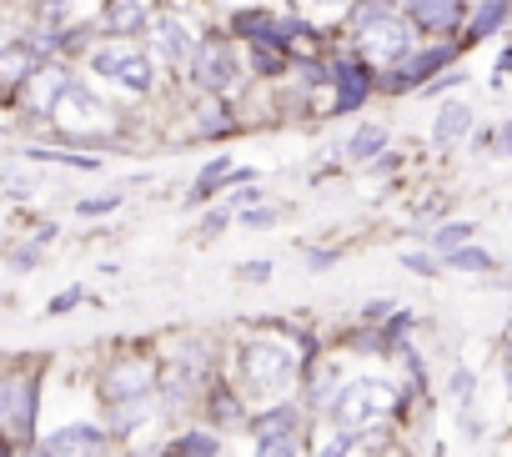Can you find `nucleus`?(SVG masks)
I'll return each instance as SVG.
<instances>
[{
  "label": "nucleus",
  "instance_id": "27",
  "mask_svg": "<svg viewBox=\"0 0 512 457\" xmlns=\"http://www.w3.org/2000/svg\"><path fill=\"white\" fill-rule=\"evenodd\" d=\"M352 442H357V432H337L332 442H322V447H317V457H347V452H352Z\"/></svg>",
  "mask_w": 512,
  "mask_h": 457
},
{
  "label": "nucleus",
  "instance_id": "39",
  "mask_svg": "<svg viewBox=\"0 0 512 457\" xmlns=\"http://www.w3.org/2000/svg\"><path fill=\"white\" fill-rule=\"evenodd\" d=\"M6 407H11V387L0 382V417H6Z\"/></svg>",
  "mask_w": 512,
  "mask_h": 457
},
{
  "label": "nucleus",
  "instance_id": "11",
  "mask_svg": "<svg viewBox=\"0 0 512 457\" xmlns=\"http://www.w3.org/2000/svg\"><path fill=\"white\" fill-rule=\"evenodd\" d=\"M106 21H111L116 36H141V31L151 26V11H146V0H111Z\"/></svg>",
  "mask_w": 512,
  "mask_h": 457
},
{
  "label": "nucleus",
  "instance_id": "22",
  "mask_svg": "<svg viewBox=\"0 0 512 457\" xmlns=\"http://www.w3.org/2000/svg\"><path fill=\"white\" fill-rule=\"evenodd\" d=\"M26 156H31V161H56V166H81V171H91V166H96L91 156H71V151H41V146H36V151H26Z\"/></svg>",
  "mask_w": 512,
  "mask_h": 457
},
{
  "label": "nucleus",
  "instance_id": "19",
  "mask_svg": "<svg viewBox=\"0 0 512 457\" xmlns=\"http://www.w3.org/2000/svg\"><path fill=\"white\" fill-rule=\"evenodd\" d=\"M292 407H277V412H267V417H256V432L262 437H292Z\"/></svg>",
  "mask_w": 512,
  "mask_h": 457
},
{
  "label": "nucleus",
  "instance_id": "13",
  "mask_svg": "<svg viewBox=\"0 0 512 457\" xmlns=\"http://www.w3.org/2000/svg\"><path fill=\"white\" fill-rule=\"evenodd\" d=\"M31 71H36V51H31L26 41L0 46V86H16V81H26Z\"/></svg>",
  "mask_w": 512,
  "mask_h": 457
},
{
  "label": "nucleus",
  "instance_id": "25",
  "mask_svg": "<svg viewBox=\"0 0 512 457\" xmlns=\"http://www.w3.org/2000/svg\"><path fill=\"white\" fill-rule=\"evenodd\" d=\"M251 61H256V71H262V76H277V71H282V51L272 56V46H256Z\"/></svg>",
  "mask_w": 512,
  "mask_h": 457
},
{
  "label": "nucleus",
  "instance_id": "41",
  "mask_svg": "<svg viewBox=\"0 0 512 457\" xmlns=\"http://www.w3.org/2000/svg\"><path fill=\"white\" fill-rule=\"evenodd\" d=\"M31 457H51V447H36V452H31Z\"/></svg>",
  "mask_w": 512,
  "mask_h": 457
},
{
  "label": "nucleus",
  "instance_id": "21",
  "mask_svg": "<svg viewBox=\"0 0 512 457\" xmlns=\"http://www.w3.org/2000/svg\"><path fill=\"white\" fill-rule=\"evenodd\" d=\"M447 262H452L457 272H487V267H492V257H487V252H472V247H457V252H447Z\"/></svg>",
  "mask_w": 512,
  "mask_h": 457
},
{
  "label": "nucleus",
  "instance_id": "3",
  "mask_svg": "<svg viewBox=\"0 0 512 457\" xmlns=\"http://www.w3.org/2000/svg\"><path fill=\"white\" fill-rule=\"evenodd\" d=\"M191 61H196V81H201L206 91H226V86L236 81V51H231L221 36L201 41V46L191 51Z\"/></svg>",
  "mask_w": 512,
  "mask_h": 457
},
{
  "label": "nucleus",
  "instance_id": "23",
  "mask_svg": "<svg viewBox=\"0 0 512 457\" xmlns=\"http://www.w3.org/2000/svg\"><path fill=\"white\" fill-rule=\"evenodd\" d=\"M176 452H181V457H211V452H216V437H206V432H201V437H181Z\"/></svg>",
  "mask_w": 512,
  "mask_h": 457
},
{
  "label": "nucleus",
  "instance_id": "15",
  "mask_svg": "<svg viewBox=\"0 0 512 457\" xmlns=\"http://www.w3.org/2000/svg\"><path fill=\"white\" fill-rule=\"evenodd\" d=\"M156 41H161V56L166 61H186L196 46H191V36H186V26H176V21H161L156 26Z\"/></svg>",
  "mask_w": 512,
  "mask_h": 457
},
{
  "label": "nucleus",
  "instance_id": "42",
  "mask_svg": "<svg viewBox=\"0 0 512 457\" xmlns=\"http://www.w3.org/2000/svg\"><path fill=\"white\" fill-rule=\"evenodd\" d=\"M507 347H512V327H507Z\"/></svg>",
  "mask_w": 512,
  "mask_h": 457
},
{
  "label": "nucleus",
  "instance_id": "32",
  "mask_svg": "<svg viewBox=\"0 0 512 457\" xmlns=\"http://www.w3.org/2000/svg\"><path fill=\"white\" fill-rule=\"evenodd\" d=\"M272 277V262H246L241 267V282H267Z\"/></svg>",
  "mask_w": 512,
  "mask_h": 457
},
{
  "label": "nucleus",
  "instance_id": "16",
  "mask_svg": "<svg viewBox=\"0 0 512 457\" xmlns=\"http://www.w3.org/2000/svg\"><path fill=\"white\" fill-rule=\"evenodd\" d=\"M382 146H387V131H382V126H357L352 141H347V156H352V161H372Z\"/></svg>",
  "mask_w": 512,
  "mask_h": 457
},
{
  "label": "nucleus",
  "instance_id": "9",
  "mask_svg": "<svg viewBox=\"0 0 512 457\" xmlns=\"http://www.w3.org/2000/svg\"><path fill=\"white\" fill-rule=\"evenodd\" d=\"M332 81H337V111H357L367 101V91H372V76L362 66H337Z\"/></svg>",
  "mask_w": 512,
  "mask_h": 457
},
{
  "label": "nucleus",
  "instance_id": "26",
  "mask_svg": "<svg viewBox=\"0 0 512 457\" xmlns=\"http://www.w3.org/2000/svg\"><path fill=\"white\" fill-rule=\"evenodd\" d=\"M116 206H121V191H106V196H96V201H81L76 211H81V216H101V211H116Z\"/></svg>",
  "mask_w": 512,
  "mask_h": 457
},
{
  "label": "nucleus",
  "instance_id": "43",
  "mask_svg": "<svg viewBox=\"0 0 512 457\" xmlns=\"http://www.w3.org/2000/svg\"><path fill=\"white\" fill-rule=\"evenodd\" d=\"M141 457H156V452H141Z\"/></svg>",
  "mask_w": 512,
  "mask_h": 457
},
{
  "label": "nucleus",
  "instance_id": "40",
  "mask_svg": "<svg viewBox=\"0 0 512 457\" xmlns=\"http://www.w3.org/2000/svg\"><path fill=\"white\" fill-rule=\"evenodd\" d=\"M312 6H342V0H312Z\"/></svg>",
  "mask_w": 512,
  "mask_h": 457
},
{
  "label": "nucleus",
  "instance_id": "35",
  "mask_svg": "<svg viewBox=\"0 0 512 457\" xmlns=\"http://www.w3.org/2000/svg\"><path fill=\"white\" fill-rule=\"evenodd\" d=\"M221 226H226V211H211V216L201 221V237H216V232H221Z\"/></svg>",
  "mask_w": 512,
  "mask_h": 457
},
{
  "label": "nucleus",
  "instance_id": "28",
  "mask_svg": "<svg viewBox=\"0 0 512 457\" xmlns=\"http://www.w3.org/2000/svg\"><path fill=\"white\" fill-rule=\"evenodd\" d=\"M472 387H477V382H472V372H467V367H457V372H452V397H457L462 407L472 402Z\"/></svg>",
  "mask_w": 512,
  "mask_h": 457
},
{
  "label": "nucleus",
  "instance_id": "29",
  "mask_svg": "<svg viewBox=\"0 0 512 457\" xmlns=\"http://www.w3.org/2000/svg\"><path fill=\"white\" fill-rule=\"evenodd\" d=\"M71 11V0H36V16H46V21H61Z\"/></svg>",
  "mask_w": 512,
  "mask_h": 457
},
{
  "label": "nucleus",
  "instance_id": "8",
  "mask_svg": "<svg viewBox=\"0 0 512 457\" xmlns=\"http://www.w3.org/2000/svg\"><path fill=\"white\" fill-rule=\"evenodd\" d=\"M46 447H51V457H101L106 452V437L96 427H66Z\"/></svg>",
  "mask_w": 512,
  "mask_h": 457
},
{
  "label": "nucleus",
  "instance_id": "31",
  "mask_svg": "<svg viewBox=\"0 0 512 457\" xmlns=\"http://www.w3.org/2000/svg\"><path fill=\"white\" fill-rule=\"evenodd\" d=\"M492 146H497V156H512V116L497 126V136H492Z\"/></svg>",
  "mask_w": 512,
  "mask_h": 457
},
{
  "label": "nucleus",
  "instance_id": "24",
  "mask_svg": "<svg viewBox=\"0 0 512 457\" xmlns=\"http://www.w3.org/2000/svg\"><path fill=\"white\" fill-rule=\"evenodd\" d=\"M256 457H297V447H292V437H262Z\"/></svg>",
  "mask_w": 512,
  "mask_h": 457
},
{
  "label": "nucleus",
  "instance_id": "4",
  "mask_svg": "<svg viewBox=\"0 0 512 457\" xmlns=\"http://www.w3.org/2000/svg\"><path fill=\"white\" fill-rule=\"evenodd\" d=\"M96 71L101 76H111V81H121L126 91H151V61L141 56V51H101L96 56Z\"/></svg>",
  "mask_w": 512,
  "mask_h": 457
},
{
  "label": "nucleus",
  "instance_id": "33",
  "mask_svg": "<svg viewBox=\"0 0 512 457\" xmlns=\"http://www.w3.org/2000/svg\"><path fill=\"white\" fill-rule=\"evenodd\" d=\"M41 262V247H21V252H11V267H36Z\"/></svg>",
  "mask_w": 512,
  "mask_h": 457
},
{
  "label": "nucleus",
  "instance_id": "10",
  "mask_svg": "<svg viewBox=\"0 0 512 457\" xmlns=\"http://www.w3.org/2000/svg\"><path fill=\"white\" fill-rule=\"evenodd\" d=\"M61 91H66V71H56V66H36V81H31V111H36V116H51L56 101H61Z\"/></svg>",
  "mask_w": 512,
  "mask_h": 457
},
{
  "label": "nucleus",
  "instance_id": "20",
  "mask_svg": "<svg viewBox=\"0 0 512 457\" xmlns=\"http://www.w3.org/2000/svg\"><path fill=\"white\" fill-rule=\"evenodd\" d=\"M226 176H231V161H211V166L196 176V191H191V201H206V196H211V186H216V181H226Z\"/></svg>",
  "mask_w": 512,
  "mask_h": 457
},
{
  "label": "nucleus",
  "instance_id": "30",
  "mask_svg": "<svg viewBox=\"0 0 512 457\" xmlns=\"http://www.w3.org/2000/svg\"><path fill=\"white\" fill-rule=\"evenodd\" d=\"M402 267H407V272H422V277H432V272H437V267H432V257H422V252H407V257H402Z\"/></svg>",
  "mask_w": 512,
  "mask_h": 457
},
{
  "label": "nucleus",
  "instance_id": "5",
  "mask_svg": "<svg viewBox=\"0 0 512 457\" xmlns=\"http://www.w3.org/2000/svg\"><path fill=\"white\" fill-rule=\"evenodd\" d=\"M387 387H377V382H357V387H342L337 397H332V412H337V422L342 427H357V422H367L372 412H382V397Z\"/></svg>",
  "mask_w": 512,
  "mask_h": 457
},
{
  "label": "nucleus",
  "instance_id": "1",
  "mask_svg": "<svg viewBox=\"0 0 512 457\" xmlns=\"http://www.w3.org/2000/svg\"><path fill=\"white\" fill-rule=\"evenodd\" d=\"M352 36L362 41V51H367L372 61H397V56H407V46H412L407 21H397V11L387 6V0H367V6H357Z\"/></svg>",
  "mask_w": 512,
  "mask_h": 457
},
{
  "label": "nucleus",
  "instance_id": "37",
  "mask_svg": "<svg viewBox=\"0 0 512 457\" xmlns=\"http://www.w3.org/2000/svg\"><path fill=\"white\" fill-rule=\"evenodd\" d=\"M332 262H337V252H312V257H307L312 272H322V267H332Z\"/></svg>",
  "mask_w": 512,
  "mask_h": 457
},
{
  "label": "nucleus",
  "instance_id": "38",
  "mask_svg": "<svg viewBox=\"0 0 512 457\" xmlns=\"http://www.w3.org/2000/svg\"><path fill=\"white\" fill-rule=\"evenodd\" d=\"M262 221H277V211H246V226H262Z\"/></svg>",
  "mask_w": 512,
  "mask_h": 457
},
{
  "label": "nucleus",
  "instance_id": "7",
  "mask_svg": "<svg viewBox=\"0 0 512 457\" xmlns=\"http://www.w3.org/2000/svg\"><path fill=\"white\" fill-rule=\"evenodd\" d=\"M447 61H452V46H432V51H422V56H407L402 71L387 76V86H392V91H412V86H422L437 66H447Z\"/></svg>",
  "mask_w": 512,
  "mask_h": 457
},
{
  "label": "nucleus",
  "instance_id": "12",
  "mask_svg": "<svg viewBox=\"0 0 512 457\" xmlns=\"http://www.w3.org/2000/svg\"><path fill=\"white\" fill-rule=\"evenodd\" d=\"M462 16V0H412V21L427 31H452Z\"/></svg>",
  "mask_w": 512,
  "mask_h": 457
},
{
  "label": "nucleus",
  "instance_id": "14",
  "mask_svg": "<svg viewBox=\"0 0 512 457\" xmlns=\"http://www.w3.org/2000/svg\"><path fill=\"white\" fill-rule=\"evenodd\" d=\"M467 131H472V111L452 101V106H442V111H437V126H432V141H437V146H452V141H462Z\"/></svg>",
  "mask_w": 512,
  "mask_h": 457
},
{
  "label": "nucleus",
  "instance_id": "6",
  "mask_svg": "<svg viewBox=\"0 0 512 457\" xmlns=\"http://www.w3.org/2000/svg\"><path fill=\"white\" fill-rule=\"evenodd\" d=\"M106 392H111V402L151 397V392H156V367H151V362H121V367L106 377Z\"/></svg>",
  "mask_w": 512,
  "mask_h": 457
},
{
  "label": "nucleus",
  "instance_id": "36",
  "mask_svg": "<svg viewBox=\"0 0 512 457\" xmlns=\"http://www.w3.org/2000/svg\"><path fill=\"white\" fill-rule=\"evenodd\" d=\"M392 312H397L392 302H372V307H367L362 317H367V322H382V317H392Z\"/></svg>",
  "mask_w": 512,
  "mask_h": 457
},
{
  "label": "nucleus",
  "instance_id": "18",
  "mask_svg": "<svg viewBox=\"0 0 512 457\" xmlns=\"http://www.w3.org/2000/svg\"><path fill=\"white\" fill-rule=\"evenodd\" d=\"M472 232H477L472 221H447V226H437V232H432V247L437 252H457V247H467Z\"/></svg>",
  "mask_w": 512,
  "mask_h": 457
},
{
  "label": "nucleus",
  "instance_id": "17",
  "mask_svg": "<svg viewBox=\"0 0 512 457\" xmlns=\"http://www.w3.org/2000/svg\"><path fill=\"white\" fill-rule=\"evenodd\" d=\"M502 16H507V0H482L477 6V16H472V41H482V36H492L497 26H502Z\"/></svg>",
  "mask_w": 512,
  "mask_h": 457
},
{
  "label": "nucleus",
  "instance_id": "34",
  "mask_svg": "<svg viewBox=\"0 0 512 457\" xmlns=\"http://www.w3.org/2000/svg\"><path fill=\"white\" fill-rule=\"evenodd\" d=\"M76 302H81V287H71V292H61V297L51 302V317H56V312H66V307H76Z\"/></svg>",
  "mask_w": 512,
  "mask_h": 457
},
{
  "label": "nucleus",
  "instance_id": "2",
  "mask_svg": "<svg viewBox=\"0 0 512 457\" xmlns=\"http://www.w3.org/2000/svg\"><path fill=\"white\" fill-rule=\"evenodd\" d=\"M241 372H246V382H256V387H282V382L297 372V347H292V342H256V347H246Z\"/></svg>",
  "mask_w": 512,
  "mask_h": 457
}]
</instances>
